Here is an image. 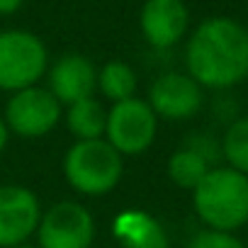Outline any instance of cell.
<instances>
[{
  "label": "cell",
  "instance_id": "obj_23",
  "mask_svg": "<svg viewBox=\"0 0 248 248\" xmlns=\"http://www.w3.org/2000/svg\"><path fill=\"white\" fill-rule=\"evenodd\" d=\"M243 229H246V231H248V221H246V226H243Z\"/></svg>",
  "mask_w": 248,
  "mask_h": 248
},
{
  "label": "cell",
  "instance_id": "obj_7",
  "mask_svg": "<svg viewBox=\"0 0 248 248\" xmlns=\"http://www.w3.org/2000/svg\"><path fill=\"white\" fill-rule=\"evenodd\" d=\"M95 233V217L76 200H61L49 209H42L34 231L37 248H93Z\"/></svg>",
  "mask_w": 248,
  "mask_h": 248
},
{
  "label": "cell",
  "instance_id": "obj_10",
  "mask_svg": "<svg viewBox=\"0 0 248 248\" xmlns=\"http://www.w3.org/2000/svg\"><path fill=\"white\" fill-rule=\"evenodd\" d=\"M141 37L151 49L168 51L190 34V10L185 0H144L139 13Z\"/></svg>",
  "mask_w": 248,
  "mask_h": 248
},
{
  "label": "cell",
  "instance_id": "obj_13",
  "mask_svg": "<svg viewBox=\"0 0 248 248\" xmlns=\"http://www.w3.org/2000/svg\"><path fill=\"white\" fill-rule=\"evenodd\" d=\"M68 134L76 141H90V139H102L105 137V122H107V109L102 107L100 100L85 97L78 100L68 107H63V119Z\"/></svg>",
  "mask_w": 248,
  "mask_h": 248
},
{
  "label": "cell",
  "instance_id": "obj_5",
  "mask_svg": "<svg viewBox=\"0 0 248 248\" xmlns=\"http://www.w3.org/2000/svg\"><path fill=\"white\" fill-rule=\"evenodd\" d=\"M158 134V117L144 97H129L114 102L107 109L105 122V141L122 156H141L146 154Z\"/></svg>",
  "mask_w": 248,
  "mask_h": 248
},
{
  "label": "cell",
  "instance_id": "obj_9",
  "mask_svg": "<svg viewBox=\"0 0 248 248\" xmlns=\"http://www.w3.org/2000/svg\"><path fill=\"white\" fill-rule=\"evenodd\" d=\"M42 219V202L37 192L25 185H0V248L27 243Z\"/></svg>",
  "mask_w": 248,
  "mask_h": 248
},
{
  "label": "cell",
  "instance_id": "obj_18",
  "mask_svg": "<svg viewBox=\"0 0 248 248\" xmlns=\"http://www.w3.org/2000/svg\"><path fill=\"white\" fill-rule=\"evenodd\" d=\"M185 146H190L192 151H197L202 158H207L212 166L221 163V144L217 137H212L209 132H195L192 137L185 139Z\"/></svg>",
  "mask_w": 248,
  "mask_h": 248
},
{
  "label": "cell",
  "instance_id": "obj_20",
  "mask_svg": "<svg viewBox=\"0 0 248 248\" xmlns=\"http://www.w3.org/2000/svg\"><path fill=\"white\" fill-rule=\"evenodd\" d=\"M25 5V0H0V17H10Z\"/></svg>",
  "mask_w": 248,
  "mask_h": 248
},
{
  "label": "cell",
  "instance_id": "obj_3",
  "mask_svg": "<svg viewBox=\"0 0 248 248\" xmlns=\"http://www.w3.org/2000/svg\"><path fill=\"white\" fill-rule=\"evenodd\" d=\"M63 178L83 197L109 195L124 175V158L105 141H73L63 154Z\"/></svg>",
  "mask_w": 248,
  "mask_h": 248
},
{
  "label": "cell",
  "instance_id": "obj_14",
  "mask_svg": "<svg viewBox=\"0 0 248 248\" xmlns=\"http://www.w3.org/2000/svg\"><path fill=\"white\" fill-rule=\"evenodd\" d=\"M137 88H139V78L127 61L112 59L97 68V90L112 105L134 97Z\"/></svg>",
  "mask_w": 248,
  "mask_h": 248
},
{
  "label": "cell",
  "instance_id": "obj_19",
  "mask_svg": "<svg viewBox=\"0 0 248 248\" xmlns=\"http://www.w3.org/2000/svg\"><path fill=\"white\" fill-rule=\"evenodd\" d=\"M214 114H217L219 119H224L226 124H231L233 119L241 117L238 105H236V100H231L229 93H219V95H217V100H214Z\"/></svg>",
  "mask_w": 248,
  "mask_h": 248
},
{
  "label": "cell",
  "instance_id": "obj_16",
  "mask_svg": "<svg viewBox=\"0 0 248 248\" xmlns=\"http://www.w3.org/2000/svg\"><path fill=\"white\" fill-rule=\"evenodd\" d=\"M219 144L224 166L248 175V114H241L238 119L226 124Z\"/></svg>",
  "mask_w": 248,
  "mask_h": 248
},
{
  "label": "cell",
  "instance_id": "obj_2",
  "mask_svg": "<svg viewBox=\"0 0 248 248\" xmlns=\"http://www.w3.org/2000/svg\"><path fill=\"white\" fill-rule=\"evenodd\" d=\"M192 209L204 229L236 233L248 221V175L214 166L192 190Z\"/></svg>",
  "mask_w": 248,
  "mask_h": 248
},
{
  "label": "cell",
  "instance_id": "obj_21",
  "mask_svg": "<svg viewBox=\"0 0 248 248\" xmlns=\"http://www.w3.org/2000/svg\"><path fill=\"white\" fill-rule=\"evenodd\" d=\"M8 139H10V132L5 127V122H3V114H0V156H3V151L8 146Z\"/></svg>",
  "mask_w": 248,
  "mask_h": 248
},
{
  "label": "cell",
  "instance_id": "obj_11",
  "mask_svg": "<svg viewBox=\"0 0 248 248\" xmlns=\"http://www.w3.org/2000/svg\"><path fill=\"white\" fill-rule=\"evenodd\" d=\"M46 90L63 105H73L85 97H95L97 90V68L83 54H63L46 71Z\"/></svg>",
  "mask_w": 248,
  "mask_h": 248
},
{
  "label": "cell",
  "instance_id": "obj_4",
  "mask_svg": "<svg viewBox=\"0 0 248 248\" xmlns=\"http://www.w3.org/2000/svg\"><path fill=\"white\" fill-rule=\"evenodd\" d=\"M49 71V49L34 32L3 30L0 32V90L17 93L39 80Z\"/></svg>",
  "mask_w": 248,
  "mask_h": 248
},
{
  "label": "cell",
  "instance_id": "obj_15",
  "mask_svg": "<svg viewBox=\"0 0 248 248\" xmlns=\"http://www.w3.org/2000/svg\"><path fill=\"white\" fill-rule=\"evenodd\" d=\"M214 166L207 161V158H202L197 151H192L190 146H180V149H175L173 154H170V158H168V163H166V173H168V178H170V183L173 185H178L180 190H195L200 183H202V178L212 170Z\"/></svg>",
  "mask_w": 248,
  "mask_h": 248
},
{
  "label": "cell",
  "instance_id": "obj_17",
  "mask_svg": "<svg viewBox=\"0 0 248 248\" xmlns=\"http://www.w3.org/2000/svg\"><path fill=\"white\" fill-rule=\"evenodd\" d=\"M185 248H248L238 233H229V231H214V229H200L195 231Z\"/></svg>",
  "mask_w": 248,
  "mask_h": 248
},
{
  "label": "cell",
  "instance_id": "obj_1",
  "mask_svg": "<svg viewBox=\"0 0 248 248\" xmlns=\"http://www.w3.org/2000/svg\"><path fill=\"white\" fill-rule=\"evenodd\" d=\"M183 61L202 90H233L248 80V27L229 15L202 20L187 34Z\"/></svg>",
  "mask_w": 248,
  "mask_h": 248
},
{
  "label": "cell",
  "instance_id": "obj_12",
  "mask_svg": "<svg viewBox=\"0 0 248 248\" xmlns=\"http://www.w3.org/2000/svg\"><path fill=\"white\" fill-rule=\"evenodd\" d=\"M112 238L119 248H170L166 226L146 209L127 207L112 219Z\"/></svg>",
  "mask_w": 248,
  "mask_h": 248
},
{
  "label": "cell",
  "instance_id": "obj_6",
  "mask_svg": "<svg viewBox=\"0 0 248 248\" xmlns=\"http://www.w3.org/2000/svg\"><path fill=\"white\" fill-rule=\"evenodd\" d=\"M63 119V105L46 90V85H32L8 97L3 122L10 134L20 139H42L51 134Z\"/></svg>",
  "mask_w": 248,
  "mask_h": 248
},
{
  "label": "cell",
  "instance_id": "obj_8",
  "mask_svg": "<svg viewBox=\"0 0 248 248\" xmlns=\"http://www.w3.org/2000/svg\"><path fill=\"white\" fill-rule=\"evenodd\" d=\"M158 122H187L204 107V90L185 71H166L156 76L144 97Z\"/></svg>",
  "mask_w": 248,
  "mask_h": 248
},
{
  "label": "cell",
  "instance_id": "obj_22",
  "mask_svg": "<svg viewBox=\"0 0 248 248\" xmlns=\"http://www.w3.org/2000/svg\"><path fill=\"white\" fill-rule=\"evenodd\" d=\"M15 248H37V246H30V243H22V246H15Z\"/></svg>",
  "mask_w": 248,
  "mask_h": 248
}]
</instances>
